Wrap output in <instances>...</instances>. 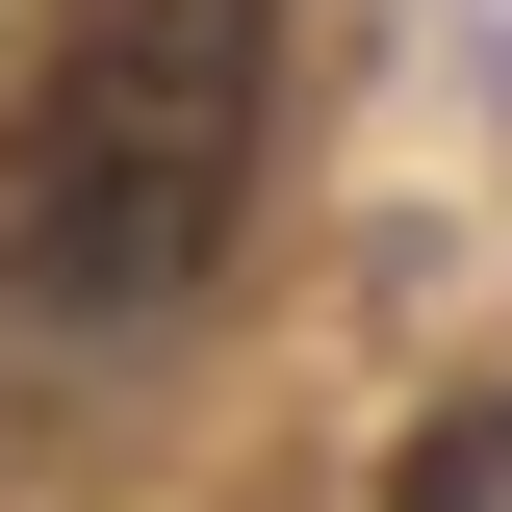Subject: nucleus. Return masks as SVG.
I'll list each match as a JSON object with an SVG mask.
<instances>
[{"instance_id": "f257e3e1", "label": "nucleus", "mask_w": 512, "mask_h": 512, "mask_svg": "<svg viewBox=\"0 0 512 512\" xmlns=\"http://www.w3.org/2000/svg\"><path fill=\"white\" fill-rule=\"evenodd\" d=\"M256 103H282V0H77L0 154V282L26 308H180L256 205Z\"/></svg>"}, {"instance_id": "f03ea898", "label": "nucleus", "mask_w": 512, "mask_h": 512, "mask_svg": "<svg viewBox=\"0 0 512 512\" xmlns=\"http://www.w3.org/2000/svg\"><path fill=\"white\" fill-rule=\"evenodd\" d=\"M384 512H512V384H487V410H436V436H410V487H384Z\"/></svg>"}]
</instances>
